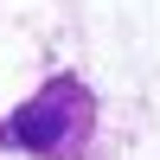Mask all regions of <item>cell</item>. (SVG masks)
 Instances as JSON below:
<instances>
[{
	"label": "cell",
	"mask_w": 160,
	"mask_h": 160,
	"mask_svg": "<svg viewBox=\"0 0 160 160\" xmlns=\"http://www.w3.org/2000/svg\"><path fill=\"white\" fill-rule=\"evenodd\" d=\"M90 128H96L90 90L77 83V77H51L32 102H19V109L7 115L0 135H7L13 148L38 154V160H77V154L90 148Z\"/></svg>",
	"instance_id": "obj_1"
}]
</instances>
